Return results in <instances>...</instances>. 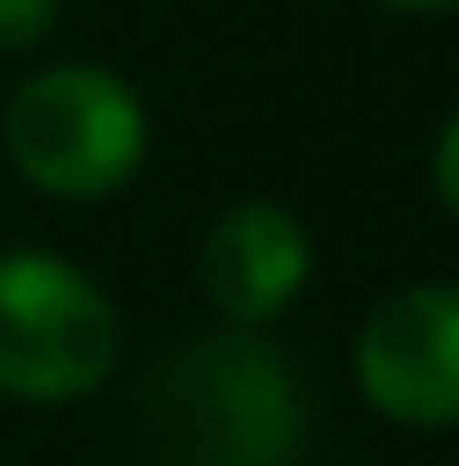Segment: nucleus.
I'll list each match as a JSON object with an SVG mask.
<instances>
[{
	"mask_svg": "<svg viewBox=\"0 0 459 466\" xmlns=\"http://www.w3.org/2000/svg\"><path fill=\"white\" fill-rule=\"evenodd\" d=\"M311 406L291 359L257 331H203L155 359L135 399L149 466H297Z\"/></svg>",
	"mask_w": 459,
	"mask_h": 466,
	"instance_id": "obj_1",
	"label": "nucleus"
},
{
	"mask_svg": "<svg viewBox=\"0 0 459 466\" xmlns=\"http://www.w3.org/2000/svg\"><path fill=\"white\" fill-rule=\"evenodd\" d=\"M122 359L108 291L55 250H0V392L27 406L88 399Z\"/></svg>",
	"mask_w": 459,
	"mask_h": 466,
	"instance_id": "obj_3",
	"label": "nucleus"
},
{
	"mask_svg": "<svg viewBox=\"0 0 459 466\" xmlns=\"http://www.w3.org/2000/svg\"><path fill=\"white\" fill-rule=\"evenodd\" d=\"M358 392L392 426H459V284H405L352 345Z\"/></svg>",
	"mask_w": 459,
	"mask_h": 466,
	"instance_id": "obj_4",
	"label": "nucleus"
},
{
	"mask_svg": "<svg viewBox=\"0 0 459 466\" xmlns=\"http://www.w3.org/2000/svg\"><path fill=\"white\" fill-rule=\"evenodd\" d=\"M203 298L230 318L236 331H264L284 318V304L311 278V230L271 197H244L210 223L196 257Z\"/></svg>",
	"mask_w": 459,
	"mask_h": 466,
	"instance_id": "obj_5",
	"label": "nucleus"
},
{
	"mask_svg": "<svg viewBox=\"0 0 459 466\" xmlns=\"http://www.w3.org/2000/svg\"><path fill=\"white\" fill-rule=\"evenodd\" d=\"M433 189H439V203L459 217V108L446 116V128H439V142H433Z\"/></svg>",
	"mask_w": 459,
	"mask_h": 466,
	"instance_id": "obj_7",
	"label": "nucleus"
},
{
	"mask_svg": "<svg viewBox=\"0 0 459 466\" xmlns=\"http://www.w3.org/2000/svg\"><path fill=\"white\" fill-rule=\"evenodd\" d=\"M392 14H419V21H439V14H459V0H378Z\"/></svg>",
	"mask_w": 459,
	"mask_h": 466,
	"instance_id": "obj_8",
	"label": "nucleus"
},
{
	"mask_svg": "<svg viewBox=\"0 0 459 466\" xmlns=\"http://www.w3.org/2000/svg\"><path fill=\"white\" fill-rule=\"evenodd\" d=\"M61 0H0V55H27L55 35Z\"/></svg>",
	"mask_w": 459,
	"mask_h": 466,
	"instance_id": "obj_6",
	"label": "nucleus"
},
{
	"mask_svg": "<svg viewBox=\"0 0 459 466\" xmlns=\"http://www.w3.org/2000/svg\"><path fill=\"white\" fill-rule=\"evenodd\" d=\"M7 156L41 197L61 203H95L115 197L149 156V116L122 75L95 61H55L35 68L7 95L0 116Z\"/></svg>",
	"mask_w": 459,
	"mask_h": 466,
	"instance_id": "obj_2",
	"label": "nucleus"
}]
</instances>
